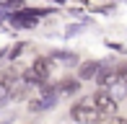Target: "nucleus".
Segmentation results:
<instances>
[{
	"mask_svg": "<svg viewBox=\"0 0 127 124\" xmlns=\"http://www.w3.org/2000/svg\"><path fill=\"white\" fill-rule=\"evenodd\" d=\"M42 13H36V10H18V13H13V23L21 26V29H31V26H36V18Z\"/></svg>",
	"mask_w": 127,
	"mask_h": 124,
	"instance_id": "20e7f679",
	"label": "nucleus"
},
{
	"mask_svg": "<svg viewBox=\"0 0 127 124\" xmlns=\"http://www.w3.org/2000/svg\"><path fill=\"white\" fill-rule=\"evenodd\" d=\"M99 72H101V65H99V62H86V65H80L78 78H80V80H91V78H96Z\"/></svg>",
	"mask_w": 127,
	"mask_h": 124,
	"instance_id": "39448f33",
	"label": "nucleus"
},
{
	"mask_svg": "<svg viewBox=\"0 0 127 124\" xmlns=\"http://www.w3.org/2000/svg\"><path fill=\"white\" fill-rule=\"evenodd\" d=\"M78 88H80V83H75V80H62L60 91H65V93H73V91H78Z\"/></svg>",
	"mask_w": 127,
	"mask_h": 124,
	"instance_id": "0eeeda50",
	"label": "nucleus"
},
{
	"mask_svg": "<svg viewBox=\"0 0 127 124\" xmlns=\"http://www.w3.org/2000/svg\"><path fill=\"white\" fill-rule=\"evenodd\" d=\"M5 8H13V10H24V0H8Z\"/></svg>",
	"mask_w": 127,
	"mask_h": 124,
	"instance_id": "6e6552de",
	"label": "nucleus"
},
{
	"mask_svg": "<svg viewBox=\"0 0 127 124\" xmlns=\"http://www.w3.org/2000/svg\"><path fill=\"white\" fill-rule=\"evenodd\" d=\"M96 83H99L101 88H112V85H117V83H122V72L114 70V67H101V72L96 75Z\"/></svg>",
	"mask_w": 127,
	"mask_h": 124,
	"instance_id": "7ed1b4c3",
	"label": "nucleus"
},
{
	"mask_svg": "<svg viewBox=\"0 0 127 124\" xmlns=\"http://www.w3.org/2000/svg\"><path fill=\"white\" fill-rule=\"evenodd\" d=\"M52 57L60 60L62 65H75V62H78V57H75V54H70V52H55Z\"/></svg>",
	"mask_w": 127,
	"mask_h": 124,
	"instance_id": "423d86ee",
	"label": "nucleus"
},
{
	"mask_svg": "<svg viewBox=\"0 0 127 124\" xmlns=\"http://www.w3.org/2000/svg\"><path fill=\"white\" fill-rule=\"evenodd\" d=\"M70 116H73V119H75L78 124H99V122L104 119L99 111H96L94 98H88V101H80V103H73Z\"/></svg>",
	"mask_w": 127,
	"mask_h": 124,
	"instance_id": "f257e3e1",
	"label": "nucleus"
},
{
	"mask_svg": "<svg viewBox=\"0 0 127 124\" xmlns=\"http://www.w3.org/2000/svg\"><path fill=\"white\" fill-rule=\"evenodd\" d=\"M106 124H127V119H122V116H112Z\"/></svg>",
	"mask_w": 127,
	"mask_h": 124,
	"instance_id": "1a4fd4ad",
	"label": "nucleus"
},
{
	"mask_svg": "<svg viewBox=\"0 0 127 124\" xmlns=\"http://www.w3.org/2000/svg\"><path fill=\"white\" fill-rule=\"evenodd\" d=\"M94 106H96V111H99L101 116H114V111H117V98H114L109 91H99L94 96Z\"/></svg>",
	"mask_w": 127,
	"mask_h": 124,
	"instance_id": "f03ea898",
	"label": "nucleus"
},
{
	"mask_svg": "<svg viewBox=\"0 0 127 124\" xmlns=\"http://www.w3.org/2000/svg\"><path fill=\"white\" fill-rule=\"evenodd\" d=\"M0 57H3V52H0Z\"/></svg>",
	"mask_w": 127,
	"mask_h": 124,
	"instance_id": "9d476101",
	"label": "nucleus"
}]
</instances>
